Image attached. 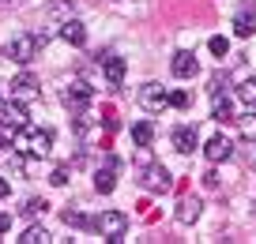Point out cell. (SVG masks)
Masks as SVG:
<instances>
[{
	"label": "cell",
	"mask_w": 256,
	"mask_h": 244,
	"mask_svg": "<svg viewBox=\"0 0 256 244\" xmlns=\"http://www.w3.org/2000/svg\"><path fill=\"white\" fill-rule=\"evenodd\" d=\"M12 147H16L23 158H46L49 147H53V132H49V128H30V124H26L23 135H19Z\"/></svg>",
	"instance_id": "6da1fadb"
},
{
	"label": "cell",
	"mask_w": 256,
	"mask_h": 244,
	"mask_svg": "<svg viewBox=\"0 0 256 244\" xmlns=\"http://www.w3.org/2000/svg\"><path fill=\"white\" fill-rule=\"evenodd\" d=\"M38 49H42V38H38V34H16V38L4 45V56H8V60H16V64H30L34 56H38Z\"/></svg>",
	"instance_id": "7a4b0ae2"
},
{
	"label": "cell",
	"mask_w": 256,
	"mask_h": 244,
	"mask_svg": "<svg viewBox=\"0 0 256 244\" xmlns=\"http://www.w3.org/2000/svg\"><path fill=\"white\" fill-rule=\"evenodd\" d=\"M94 229L106 237V241H124V233H128V214H120V211H106V214H98L94 218Z\"/></svg>",
	"instance_id": "3957f363"
},
{
	"label": "cell",
	"mask_w": 256,
	"mask_h": 244,
	"mask_svg": "<svg viewBox=\"0 0 256 244\" xmlns=\"http://www.w3.org/2000/svg\"><path fill=\"white\" fill-rule=\"evenodd\" d=\"M60 102L68 105V109L83 113V109H87L90 102H94V87H90V83H83V79H76V83H68V87H64Z\"/></svg>",
	"instance_id": "277c9868"
},
{
	"label": "cell",
	"mask_w": 256,
	"mask_h": 244,
	"mask_svg": "<svg viewBox=\"0 0 256 244\" xmlns=\"http://www.w3.org/2000/svg\"><path fill=\"white\" fill-rule=\"evenodd\" d=\"M140 105H144L147 113H162L170 105V94L158 87V83H144V87H140Z\"/></svg>",
	"instance_id": "5b68a950"
},
{
	"label": "cell",
	"mask_w": 256,
	"mask_h": 244,
	"mask_svg": "<svg viewBox=\"0 0 256 244\" xmlns=\"http://www.w3.org/2000/svg\"><path fill=\"white\" fill-rule=\"evenodd\" d=\"M204 154H208V162H215V166L218 162H230L234 158V143L226 139V135H215V139L204 143Z\"/></svg>",
	"instance_id": "8992f818"
},
{
	"label": "cell",
	"mask_w": 256,
	"mask_h": 244,
	"mask_svg": "<svg viewBox=\"0 0 256 244\" xmlns=\"http://www.w3.org/2000/svg\"><path fill=\"white\" fill-rule=\"evenodd\" d=\"M144 188H147V192H158V196H162V192H170V188H174V177H170V169L151 166V169L144 173Z\"/></svg>",
	"instance_id": "52a82bcc"
},
{
	"label": "cell",
	"mask_w": 256,
	"mask_h": 244,
	"mask_svg": "<svg viewBox=\"0 0 256 244\" xmlns=\"http://www.w3.org/2000/svg\"><path fill=\"white\" fill-rule=\"evenodd\" d=\"M170 139H174V150H181V154H192V150H196V143H200V139H196V128H192V124H177Z\"/></svg>",
	"instance_id": "ba28073f"
},
{
	"label": "cell",
	"mask_w": 256,
	"mask_h": 244,
	"mask_svg": "<svg viewBox=\"0 0 256 244\" xmlns=\"http://www.w3.org/2000/svg\"><path fill=\"white\" fill-rule=\"evenodd\" d=\"M12 94H16V98H38V94H42L38 75H30V71L16 75V79H12Z\"/></svg>",
	"instance_id": "9c48e42d"
},
{
	"label": "cell",
	"mask_w": 256,
	"mask_h": 244,
	"mask_svg": "<svg viewBox=\"0 0 256 244\" xmlns=\"http://www.w3.org/2000/svg\"><path fill=\"white\" fill-rule=\"evenodd\" d=\"M102 71H106V79H110V87H120L124 83V56H113V53H106L102 56Z\"/></svg>",
	"instance_id": "30bf717a"
},
{
	"label": "cell",
	"mask_w": 256,
	"mask_h": 244,
	"mask_svg": "<svg viewBox=\"0 0 256 244\" xmlns=\"http://www.w3.org/2000/svg\"><path fill=\"white\" fill-rule=\"evenodd\" d=\"M234 34H238V38H252V34H256V4H248V8L238 11V19H234Z\"/></svg>",
	"instance_id": "8fae6325"
},
{
	"label": "cell",
	"mask_w": 256,
	"mask_h": 244,
	"mask_svg": "<svg viewBox=\"0 0 256 244\" xmlns=\"http://www.w3.org/2000/svg\"><path fill=\"white\" fill-rule=\"evenodd\" d=\"M0 120L12 128H26V105L19 102H0Z\"/></svg>",
	"instance_id": "7c38bea8"
},
{
	"label": "cell",
	"mask_w": 256,
	"mask_h": 244,
	"mask_svg": "<svg viewBox=\"0 0 256 244\" xmlns=\"http://www.w3.org/2000/svg\"><path fill=\"white\" fill-rule=\"evenodd\" d=\"M60 38L68 41V45H87V26H83L80 19H64L60 23Z\"/></svg>",
	"instance_id": "4fadbf2b"
},
{
	"label": "cell",
	"mask_w": 256,
	"mask_h": 244,
	"mask_svg": "<svg viewBox=\"0 0 256 244\" xmlns=\"http://www.w3.org/2000/svg\"><path fill=\"white\" fill-rule=\"evenodd\" d=\"M170 68H174V75H177V79H192L196 71H200V64H196V56H192V53H177Z\"/></svg>",
	"instance_id": "5bb4252c"
},
{
	"label": "cell",
	"mask_w": 256,
	"mask_h": 244,
	"mask_svg": "<svg viewBox=\"0 0 256 244\" xmlns=\"http://www.w3.org/2000/svg\"><path fill=\"white\" fill-rule=\"evenodd\" d=\"M113 188H117V169H113V166L98 169V173H94V192H102V196H110Z\"/></svg>",
	"instance_id": "9a60e30c"
},
{
	"label": "cell",
	"mask_w": 256,
	"mask_h": 244,
	"mask_svg": "<svg viewBox=\"0 0 256 244\" xmlns=\"http://www.w3.org/2000/svg\"><path fill=\"white\" fill-rule=\"evenodd\" d=\"M196 218H200V199H181V203H177V222H181V226H192Z\"/></svg>",
	"instance_id": "2e32d148"
},
{
	"label": "cell",
	"mask_w": 256,
	"mask_h": 244,
	"mask_svg": "<svg viewBox=\"0 0 256 244\" xmlns=\"http://www.w3.org/2000/svg\"><path fill=\"white\" fill-rule=\"evenodd\" d=\"M132 143H136V147H151V143H154V124H151V120L132 124Z\"/></svg>",
	"instance_id": "e0dca14e"
},
{
	"label": "cell",
	"mask_w": 256,
	"mask_h": 244,
	"mask_svg": "<svg viewBox=\"0 0 256 244\" xmlns=\"http://www.w3.org/2000/svg\"><path fill=\"white\" fill-rule=\"evenodd\" d=\"M211 117H215L218 124H230V120H238V117H234V105L226 102V94L215 98V109H211Z\"/></svg>",
	"instance_id": "ac0fdd59"
},
{
	"label": "cell",
	"mask_w": 256,
	"mask_h": 244,
	"mask_svg": "<svg viewBox=\"0 0 256 244\" xmlns=\"http://www.w3.org/2000/svg\"><path fill=\"white\" fill-rule=\"evenodd\" d=\"M238 98L248 105V109H252V105H256V79H245V83H238Z\"/></svg>",
	"instance_id": "d6986e66"
},
{
	"label": "cell",
	"mask_w": 256,
	"mask_h": 244,
	"mask_svg": "<svg viewBox=\"0 0 256 244\" xmlns=\"http://www.w3.org/2000/svg\"><path fill=\"white\" fill-rule=\"evenodd\" d=\"M60 222H64V226H76V229H80V226H94L83 211H60Z\"/></svg>",
	"instance_id": "ffe728a7"
},
{
	"label": "cell",
	"mask_w": 256,
	"mask_h": 244,
	"mask_svg": "<svg viewBox=\"0 0 256 244\" xmlns=\"http://www.w3.org/2000/svg\"><path fill=\"white\" fill-rule=\"evenodd\" d=\"M46 241H49V233H46L42 226H30L23 237H19V244H46Z\"/></svg>",
	"instance_id": "44dd1931"
},
{
	"label": "cell",
	"mask_w": 256,
	"mask_h": 244,
	"mask_svg": "<svg viewBox=\"0 0 256 244\" xmlns=\"http://www.w3.org/2000/svg\"><path fill=\"white\" fill-rule=\"evenodd\" d=\"M170 105L174 109H192V90H170Z\"/></svg>",
	"instance_id": "7402d4cb"
},
{
	"label": "cell",
	"mask_w": 256,
	"mask_h": 244,
	"mask_svg": "<svg viewBox=\"0 0 256 244\" xmlns=\"http://www.w3.org/2000/svg\"><path fill=\"white\" fill-rule=\"evenodd\" d=\"M46 211H49L46 199H26V203H23V214H26V218H42Z\"/></svg>",
	"instance_id": "603a6c76"
},
{
	"label": "cell",
	"mask_w": 256,
	"mask_h": 244,
	"mask_svg": "<svg viewBox=\"0 0 256 244\" xmlns=\"http://www.w3.org/2000/svg\"><path fill=\"white\" fill-rule=\"evenodd\" d=\"M226 87H230V75H222V71H215V75H211V98H218V94H226Z\"/></svg>",
	"instance_id": "cb8c5ba5"
},
{
	"label": "cell",
	"mask_w": 256,
	"mask_h": 244,
	"mask_svg": "<svg viewBox=\"0 0 256 244\" xmlns=\"http://www.w3.org/2000/svg\"><path fill=\"white\" fill-rule=\"evenodd\" d=\"M208 49H211V53H215V56H218V60H222V56H226V53H230V41H226V38H222V34H215V38H211V41H208Z\"/></svg>",
	"instance_id": "d4e9b609"
},
{
	"label": "cell",
	"mask_w": 256,
	"mask_h": 244,
	"mask_svg": "<svg viewBox=\"0 0 256 244\" xmlns=\"http://www.w3.org/2000/svg\"><path fill=\"white\" fill-rule=\"evenodd\" d=\"M241 135H245V139H256V117H252V113L241 117Z\"/></svg>",
	"instance_id": "484cf974"
},
{
	"label": "cell",
	"mask_w": 256,
	"mask_h": 244,
	"mask_svg": "<svg viewBox=\"0 0 256 244\" xmlns=\"http://www.w3.org/2000/svg\"><path fill=\"white\" fill-rule=\"evenodd\" d=\"M68 177H72V169H68V166H56V169H53V177H49V181H53L56 188H60V184H68Z\"/></svg>",
	"instance_id": "4316f807"
},
{
	"label": "cell",
	"mask_w": 256,
	"mask_h": 244,
	"mask_svg": "<svg viewBox=\"0 0 256 244\" xmlns=\"http://www.w3.org/2000/svg\"><path fill=\"white\" fill-rule=\"evenodd\" d=\"M8 229H12V214L0 211V241H4V233H8Z\"/></svg>",
	"instance_id": "83f0119b"
},
{
	"label": "cell",
	"mask_w": 256,
	"mask_h": 244,
	"mask_svg": "<svg viewBox=\"0 0 256 244\" xmlns=\"http://www.w3.org/2000/svg\"><path fill=\"white\" fill-rule=\"evenodd\" d=\"M204 184H208V188H218V173H204Z\"/></svg>",
	"instance_id": "f1b7e54d"
},
{
	"label": "cell",
	"mask_w": 256,
	"mask_h": 244,
	"mask_svg": "<svg viewBox=\"0 0 256 244\" xmlns=\"http://www.w3.org/2000/svg\"><path fill=\"white\" fill-rule=\"evenodd\" d=\"M8 192H12V184H8V181H4V177H0V199L8 196Z\"/></svg>",
	"instance_id": "f546056e"
},
{
	"label": "cell",
	"mask_w": 256,
	"mask_h": 244,
	"mask_svg": "<svg viewBox=\"0 0 256 244\" xmlns=\"http://www.w3.org/2000/svg\"><path fill=\"white\" fill-rule=\"evenodd\" d=\"M4 4H16V0H4Z\"/></svg>",
	"instance_id": "4dcf8cb0"
},
{
	"label": "cell",
	"mask_w": 256,
	"mask_h": 244,
	"mask_svg": "<svg viewBox=\"0 0 256 244\" xmlns=\"http://www.w3.org/2000/svg\"><path fill=\"white\" fill-rule=\"evenodd\" d=\"M0 102H4V98H0Z\"/></svg>",
	"instance_id": "1f68e13d"
}]
</instances>
